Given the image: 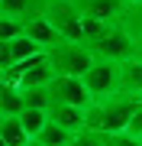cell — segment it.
Wrapping results in <instances>:
<instances>
[{
  "mask_svg": "<svg viewBox=\"0 0 142 146\" xmlns=\"http://www.w3.org/2000/svg\"><path fill=\"white\" fill-rule=\"evenodd\" d=\"M136 107H139V98L123 94V91L97 98L84 107V130H90V133H123Z\"/></svg>",
  "mask_w": 142,
  "mask_h": 146,
  "instance_id": "1",
  "label": "cell"
},
{
  "mask_svg": "<svg viewBox=\"0 0 142 146\" xmlns=\"http://www.w3.org/2000/svg\"><path fill=\"white\" fill-rule=\"evenodd\" d=\"M84 46L90 49V55H94V58H100V62H113V65L126 62V58H132V55L139 52L136 42L126 36V29H123L116 20L107 23V26L100 29L90 42H84Z\"/></svg>",
  "mask_w": 142,
  "mask_h": 146,
  "instance_id": "2",
  "label": "cell"
},
{
  "mask_svg": "<svg viewBox=\"0 0 142 146\" xmlns=\"http://www.w3.org/2000/svg\"><path fill=\"white\" fill-rule=\"evenodd\" d=\"M48 65H52L55 75H71V78H81L90 65H94V55L84 42H68V39H58L52 49H45Z\"/></svg>",
  "mask_w": 142,
  "mask_h": 146,
  "instance_id": "3",
  "label": "cell"
},
{
  "mask_svg": "<svg viewBox=\"0 0 142 146\" xmlns=\"http://www.w3.org/2000/svg\"><path fill=\"white\" fill-rule=\"evenodd\" d=\"M52 104H68V107H81L84 110L90 104V94L84 88L81 78H71V75H52V81L45 84Z\"/></svg>",
  "mask_w": 142,
  "mask_h": 146,
  "instance_id": "4",
  "label": "cell"
},
{
  "mask_svg": "<svg viewBox=\"0 0 142 146\" xmlns=\"http://www.w3.org/2000/svg\"><path fill=\"white\" fill-rule=\"evenodd\" d=\"M81 81H84L90 101L107 98V94H116V65H113V62H100V58H94V65L81 75Z\"/></svg>",
  "mask_w": 142,
  "mask_h": 146,
  "instance_id": "5",
  "label": "cell"
},
{
  "mask_svg": "<svg viewBox=\"0 0 142 146\" xmlns=\"http://www.w3.org/2000/svg\"><path fill=\"white\" fill-rule=\"evenodd\" d=\"M116 91L142 101V52H136L132 58L116 65Z\"/></svg>",
  "mask_w": 142,
  "mask_h": 146,
  "instance_id": "6",
  "label": "cell"
},
{
  "mask_svg": "<svg viewBox=\"0 0 142 146\" xmlns=\"http://www.w3.org/2000/svg\"><path fill=\"white\" fill-rule=\"evenodd\" d=\"M81 16H94L100 23H113L123 10V0H71Z\"/></svg>",
  "mask_w": 142,
  "mask_h": 146,
  "instance_id": "7",
  "label": "cell"
},
{
  "mask_svg": "<svg viewBox=\"0 0 142 146\" xmlns=\"http://www.w3.org/2000/svg\"><path fill=\"white\" fill-rule=\"evenodd\" d=\"M48 120H52L55 127H62V130H68L71 136L84 130V110L81 107H68V104H48Z\"/></svg>",
  "mask_w": 142,
  "mask_h": 146,
  "instance_id": "8",
  "label": "cell"
},
{
  "mask_svg": "<svg viewBox=\"0 0 142 146\" xmlns=\"http://www.w3.org/2000/svg\"><path fill=\"white\" fill-rule=\"evenodd\" d=\"M23 36L32 39L39 49H42V52H45V49H52L55 42H58V33L48 26V20H45L42 13H39V16H29V20L23 23Z\"/></svg>",
  "mask_w": 142,
  "mask_h": 146,
  "instance_id": "9",
  "label": "cell"
},
{
  "mask_svg": "<svg viewBox=\"0 0 142 146\" xmlns=\"http://www.w3.org/2000/svg\"><path fill=\"white\" fill-rule=\"evenodd\" d=\"M116 23L126 29V36L136 42V49L142 52V0H136V3H123Z\"/></svg>",
  "mask_w": 142,
  "mask_h": 146,
  "instance_id": "10",
  "label": "cell"
},
{
  "mask_svg": "<svg viewBox=\"0 0 142 146\" xmlns=\"http://www.w3.org/2000/svg\"><path fill=\"white\" fill-rule=\"evenodd\" d=\"M42 0H0V16H13V20L26 23L29 16H39Z\"/></svg>",
  "mask_w": 142,
  "mask_h": 146,
  "instance_id": "11",
  "label": "cell"
},
{
  "mask_svg": "<svg viewBox=\"0 0 142 146\" xmlns=\"http://www.w3.org/2000/svg\"><path fill=\"white\" fill-rule=\"evenodd\" d=\"M23 110V91L10 81H0V114L3 117H16Z\"/></svg>",
  "mask_w": 142,
  "mask_h": 146,
  "instance_id": "12",
  "label": "cell"
},
{
  "mask_svg": "<svg viewBox=\"0 0 142 146\" xmlns=\"http://www.w3.org/2000/svg\"><path fill=\"white\" fill-rule=\"evenodd\" d=\"M16 120H20V127L26 130V136L32 140V136L48 123V114H45V110H36V107H23L20 114H16Z\"/></svg>",
  "mask_w": 142,
  "mask_h": 146,
  "instance_id": "13",
  "label": "cell"
},
{
  "mask_svg": "<svg viewBox=\"0 0 142 146\" xmlns=\"http://www.w3.org/2000/svg\"><path fill=\"white\" fill-rule=\"evenodd\" d=\"M32 143H39V146H68V143H71V133L62 130V127H55L52 120H48L42 130L32 136Z\"/></svg>",
  "mask_w": 142,
  "mask_h": 146,
  "instance_id": "14",
  "label": "cell"
},
{
  "mask_svg": "<svg viewBox=\"0 0 142 146\" xmlns=\"http://www.w3.org/2000/svg\"><path fill=\"white\" fill-rule=\"evenodd\" d=\"M0 140H3V146H26L29 136H26V130L20 127L16 117H3V123H0Z\"/></svg>",
  "mask_w": 142,
  "mask_h": 146,
  "instance_id": "15",
  "label": "cell"
},
{
  "mask_svg": "<svg viewBox=\"0 0 142 146\" xmlns=\"http://www.w3.org/2000/svg\"><path fill=\"white\" fill-rule=\"evenodd\" d=\"M7 46H10V65H13V62H23V58H32V55L42 52V49H39L32 39H26V36H16L13 42H7Z\"/></svg>",
  "mask_w": 142,
  "mask_h": 146,
  "instance_id": "16",
  "label": "cell"
},
{
  "mask_svg": "<svg viewBox=\"0 0 142 146\" xmlns=\"http://www.w3.org/2000/svg\"><path fill=\"white\" fill-rule=\"evenodd\" d=\"M23 91V107H36V110H48L52 98L45 88H20Z\"/></svg>",
  "mask_w": 142,
  "mask_h": 146,
  "instance_id": "17",
  "label": "cell"
},
{
  "mask_svg": "<svg viewBox=\"0 0 142 146\" xmlns=\"http://www.w3.org/2000/svg\"><path fill=\"white\" fill-rule=\"evenodd\" d=\"M16 36H23V20L0 16V42H13Z\"/></svg>",
  "mask_w": 142,
  "mask_h": 146,
  "instance_id": "18",
  "label": "cell"
},
{
  "mask_svg": "<svg viewBox=\"0 0 142 146\" xmlns=\"http://www.w3.org/2000/svg\"><path fill=\"white\" fill-rule=\"evenodd\" d=\"M103 136V146H142V140L139 136H132V133H100Z\"/></svg>",
  "mask_w": 142,
  "mask_h": 146,
  "instance_id": "19",
  "label": "cell"
},
{
  "mask_svg": "<svg viewBox=\"0 0 142 146\" xmlns=\"http://www.w3.org/2000/svg\"><path fill=\"white\" fill-rule=\"evenodd\" d=\"M68 146H103V136H100V133H90V130H81V133L71 136Z\"/></svg>",
  "mask_w": 142,
  "mask_h": 146,
  "instance_id": "20",
  "label": "cell"
},
{
  "mask_svg": "<svg viewBox=\"0 0 142 146\" xmlns=\"http://www.w3.org/2000/svg\"><path fill=\"white\" fill-rule=\"evenodd\" d=\"M126 133H132V136L142 140V101H139V107L132 110V117H129V123H126Z\"/></svg>",
  "mask_w": 142,
  "mask_h": 146,
  "instance_id": "21",
  "label": "cell"
},
{
  "mask_svg": "<svg viewBox=\"0 0 142 146\" xmlns=\"http://www.w3.org/2000/svg\"><path fill=\"white\" fill-rule=\"evenodd\" d=\"M0 68H10V46L0 42Z\"/></svg>",
  "mask_w": 142,
  "mask_h": 146,
  "instance_id": "22",
  "label": "cell"
},
{
  "mask_svg": "<svg viewBox=\"0 0 142 146\" xmlns=\"http://www.w3.org/2000/svg\"><path fill=\"white\" fill-rule=\"evenodd\" d=\"M26 146H39V143H32V140H29V143H26Z\"/></svg>",
  "mask_w": 142,
  "mask_h": 146,
  "instance_id": "23",
  "label": "cell"
},
{
  "mask_svg": "<svg viewBox=\"0 0 142 146\" xmlns=\"http://www.w3.org/2000/svg\"><path fill=\"white\" fill-rule=\"evenodd\" d=\"M0 81H3V68H0Z\"/></svg>",
  "mask_w": 142,
  "mask_h": 146,
  "instance_id": "24",
  "label": "cell"
},
{
  "mask_svg": "<svg viewBox=\"0 0 142 146\" xmlns=\"http://www.w3.org/2000/svg\"><path fill=\"white\" fill-rule=\"evenodd\" d=\"M123 3H136V0H123Z\"/></svg>",
  "mask_w": 142,
  "mask_h": 146,
  "instance_id": "25",
  "label": "cell"
},
{
  "mask_svg": "<svg viewBox=\"0 0 142 146\" xmlns=\"http://www.w3.org/2000/svg\"><path fill=\"white\" fill-rule=\"evenodd\" d=\"M0 123H3V114H0Z\"/></svg>",
  "mask_w": 142,
  "mask_h": 146,
  "instance_id": "26",
  "label": "cell"
},
{
  "mask_svg": "<svg viewBox=\"0 0 142 146\" xmlns=\"http://www.w3.org/2000/svg\"><path fill=\"white\" fill-rule=\"evenodd\" d=\"M0 146H3V140H0Z\"/></svg>",
  "mask_w": 142,
  "mask_h": 146,
  "instance_id": "27",
  "label": "cell"
},
{
  "mask_svg": "<svg viewBox=\"0 0 142 146\" xmlns=\"http://www.w3.org/2000/svg\"><path fill=\"white\" fill-rule=\"evenodd\" d=\"M42 3H48V0H42Z\"/></svg>",
  "mask_w": 142,
  "mask_h": 146,
  "instance_id": "28",
  "label": "cell"
}]
</instances>
